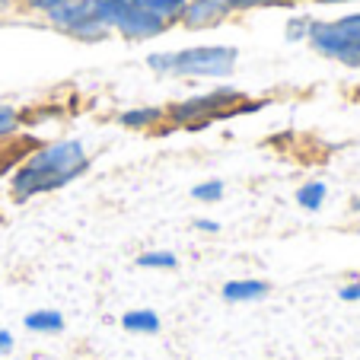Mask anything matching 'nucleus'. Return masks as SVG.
Returning <instances> with one entry per match:
<instances>
[{
    "instance_id": "obj_1",
    "label": "nucleus",
    "mask_w": 360,
    "mask_h": 360,
    "mask_svg": "<svg viewBox=\"0 0 360 360\" xmlns=\"http://www.w3.org/2000/svg\"><path fill=\"white\" fill-rule=\"evenodd\" d=\"M86 166H89V157L80 141L48 143V147L35 150V153H29L22 160V166L13 176V195L20 201H26V198L64 188L74 179H80L86 172Z\"/></svg>"
},
{
    "instance_id": "obj_2",
    "label": "nucleus",
    "mask_w": 360,
    "mask_h": 360,
    "mask_svg": "<svg viewBox=\"0 0 360 360\" xmlns=\"http://www.w3.org/2000/svg\"><path fill=\"white\" fill-rule=\"evenodd\" d=\"M236 64V48H185L176 55H150V68L160 74H188V77H226Z\"/></svg>"
},
{
    "instance_id": "obj_3",
    "label": "nucleus",
    "mask_w": 360,
    "mask_h": 360,
    "mask_svg": "<svg viewBox=\"0 0 360 360\" xmlns=\"http://www.w3.org/2000/svg\"><path fill=\"white\" fill-rule=\"evenodd\" d=\"M306 35L326 58L360 68V13L341 16L335 22H309Z\"/></svg>"
},
{
    "instance_id": "obj_4",
    "label": "nucleus",
    "mask_w": 360,
    "mask_h": 360,
    "mask_svg": "<svg viewBox=\"0 0 360 360\" xmlns=\"http://www.w3.org/2000/svg\"><path fill=\"white\" fill-rule=\"evenodd\" d=\"M262 105V102H259ZM255 102H245L236 89H214L207 96H195L188 99L185 105H179L172 112L179 124H191V128H201V124L214 122V118H224V115H239V112H252L259 109Z\"/></svg>"
},
{
    "instance_id": "obj_5",
    "label": "nucleus",
    "mask_w": 360,
    "mask_h": 360,
    "mask_svg": "<svg viewBox=\"0 0 360 360\" xmlns=\"http://www.w3.org/2000/svg\"><path fill=\"white\" fill-rule=\"evenodd\" d=\"M89 4H93V16L99 20V26H115L124 35H134V39L157 35L166 26L160 16L137 7L134 0H89Z\"/></svg>"
},
{
    "instance_id": "obj_6",
    "label": "nucleus",
    "mask_w": 360,
    "mask_h": 360,
    "mask_svg": "<svg viewBox=\"0 0 360 360\" xmlns=\"http://www.w3.org/2000/svg\"><path fill=\"white\" fill-rule=\"evenodd\" d=\"M51 16H55L61 26H68L70 32L86 35V39H96V35L105 29V26H99V20L93 16V4H89V0H83V4H64V7H58Z\"/></svg>"
},
{
    "instance_id": "obj_7",
    "label": "nucleus",
    "mask_w": 360,
    "mask_h": 360,
    "mask_svg": "<svg viewBox=\"0 0 360 360\" xmlns=\"http://www.w3.org/2000/svg\"><path fill=\"white\" fill-rule=\"evenodd\" d=\"M265 293V281H230V284H224V300H230V303H252V300H262Z\"/></svg>"
},
{
    "instance_id": "obj_8",
    "label": "nucleus",
    "mask_w": 360,
    "mask_h": 360,
    "mask_svg": "<svg viewBox=\"0 0 360 360\" xmlns=\"http://www.w3.org/2000/svg\"><path fill=\"white\" fill-rule=\"evenodd\" d=\"M22 326L39 335H55L64 328V316L58 313V309H35V313H29L26 319H22Z\"/></svg>"
},
{
    "instance_id": "obj_9",
    "label": "nucleus",
    "mask_w": 360,
    "mask_h": 360,
    "mask_svg": "<svg viewBox=\"0 0 360 360\" xmlns=\"http://www.w3.org/2000/svg\"><path fill=\"white\" fill-rule=\"evenodd\" d=\"M122 326L137 335H157L160 332V316L153 309H131L122 316Z\"/></svg>"
},
{
    "instance_id": "obj_10",
    "label": "nucleus",
    "mask_w": 360,
    "mask_h": 360,
    "mask_svg": "<svg viewBox=\"0 0 360 360\" xmlns=\"http://www.w3.org/2000/svg\"><path fill=\"white\" fill-rule=\"evenodd\" d=\"M224 13H226L224 4H214V0H198L191 10H185V20H188V26H201V22L220 20Z\"/></svg>"
},
{
    "instance_id": "obj_11",
    "label": "nucleus",
    "mask_w": 360,
    "mask_h": 360,
    "mask_svg": "<svg viewBox=\"0 0 360 360\" xmlns=\"http://www.w3.org/2000/svg\"><path fill=\"white\" fill-rule=\"evenodd\" d=\"M326 195H328V188L322 182H306L297 191V204L306 207V211H319L322 204H326Z\"/></svg>"
},
{
    "instance_id": "obj_12",
    "label": "nucleus",
    "mask_w": 360,
    "mask_h": 360,
    "mask_svg": "<svg viewBox=\"0 0 360 360\" xmlns=\"http://www.w3.org/2000/svg\"><path fill=\"white\" fill-rule=\"evenodd\" d=\"M141 10H147V13H153V16H172V13H179V10H185V0H134Z\"/></svg>"
},
{
    "instance_id": "obj_13",
    "label": "nucleus",
    "mask_w": 360,
    "mask_h": 360,
    "mask_svg": "<svg viewBox=\"0 0 360 360\" xmlns=\"http://www.w3.org/2000/svg\"><path fill=\"white\" fill-rule=\"evenodd\" d=\"M160 115H163L160 109H134V112H124L122 124H128V128H147V124L160 122Z\"/></svg>"
},
{
    "instance_id": "obj_14",
    "label": "nucleus",
    "mask_w": 360,
    "mask_h": 360,
    "mask_svg": "<svg viewBox=\"0 0 360 360\" xmlns=\"http://www.w3.org/2000/svg\"><path fill=\"white\" fill-rule=\"evenodd\" d=\"M191 198H195V201H207V204L220 201V198H224V182H220V179H211V182L195 185V188H191Z\"/></svg>"
},
{
    "instance_id": "obj_15",
    "label": "nucleus",
    "mask_w": 360,
    "mask_h": 360,
    "mask_svg": "<svg viewBox=\"0 0 360 360\" xmlns=\"http://www.w3.org/2000/svg\"><path fill=\"white\" fill-rule=\"evenodd\" d=\"M137 265L141 268H176L179 259L172 252H143L141 259H137Z\"/></svg>"
},
{
    "instance_id": "obj_16",
    "label": "nucleus",
    "mask_w": 360,
    "mask_h": 360,
    "mask_svg": "<svg viewBox=\"0 0 360 360\" xmlns=\"http://www.w3.org/2000/svg\"><path fill=\"white\" fill-rule=\"evenodd\" d=\"M13 128H16V112L7 109V105H0V137L13 134Z\"/></svg>"
},
{
    "instance_id": "obj_17",
    "label": "nucleus",
    "mask_w": 360,
    "mask_h": 360,
    "mask_svg": "<svg viewBox=\"0 0 360 360\" xmlns=\"http://www.w3.org/2000/svg\"><path fill=\"white\" fill-rule=\"evenodd\" d=\"M29 7L35 10H48V13H55L58 7H64V4H70V0H26Z\"/></svg>"
},
{
    "instance_id": "obj_18",
    "label": "nucleus",
    "mask_w": 360,
    "mask_h": 360,
    "mask_svg": "<svg viewBox=\"0 0 360 360\" xmlns=\"http://www.w3.org/2000/svg\"><path fill=\"white\" fill-rule=\"evenodd\" d=\"M338 297L345 300V303H357V300H360V281H354V284H345Z\"/></svg>"
},
{
    "instance_id": "obj_19",
    "label": "nucleus",
    "mask_w": 360,
    "mask_h": 360,
    "mask_svg": "<svg viewBox=\"0 0 360 360\" xmlns=\"http://www.w3.org/2000/svg\"><path fill=\"white\" fill-rule=\"evenodd\" d=\"M7 351H13V335L7 328H0V354H7Z\"/></svg>"
},
{
    "instance_id": "obj_20",
    "label": "nucleus",
    "mask_w": 360,
    "mask_h": 360,
    "mask_svg": "<svg viewBox=\"0 0 360 360\" xmlns=\"http://www.w3.org/2000/svg\"><path fill=\"white\" fill-rule=\"evenodd\" d=\"M195 226H198V230H204V233H217L220 230L217 220H195Z\"/></svg>"
},
{
    "instance_id": "obj_21",
    "label": "nucleus",
    "mask_w": 360,
    "mask_h": 360,
    "mask_svg": "<svg viewBox=\"0 0 360 360\" xmlns=\"http://www.w3.org/2000/svg\"><path fill=\"white\" fill-rule=\"evenodd\" d=\"M230 4H268V0H230Z\"/></svg>"
},
{
    "instance_id": "obj_22",
    "label": "nucleus",
    "mask_w": 360,
    "mask_h": 360,
    "mask_svg": "<svg viewBox=\"0 0 360 360\" xmlns=\"http://www.w3.org/2000/svg\"><path fill=\"white\" fill-rule=\"evenodd\" d=\"M351 207H354V211L360 214V198H354V204H351Z\"/></svg>"
},
{
    "instance_id": "obj_23",
    "label": "nucleus",
    "mask_w": 360,
    "mask_h": 360,
    "mask_svg": "<svg viewBox=\"0 0 360 360\" xmlns=\"http://www.w3.org/2000/svg\"><path fill=\"white\" fill-rule=\"evenodd\" d=\"M4 4H7V0H0V10H4Z\"/></svg>"
}]
</instances>
